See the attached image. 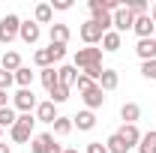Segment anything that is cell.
Here are the masks:
<instances>
[{
	"label": "cell",
	"instance_id": "38",
	"mask_svg": "<svg viewBox=\"0 0 156 153\" xmlns=\"http://www.w3.org/2000/svg\"><path fill=\"white\" fill-rule=\"evenodd\" d=\"M150 18H153V24H156V3L150 6Z\"/></svg>",
	"mask_w": 156,
	"mask_h": 153
},
{
	"label": "cell",
	"instance_id": "5",
	"mask_svg": "<svg viewBox=\"0 0 156 153\" xmlns=\"http://www.w3.org/2000/svg\"><path fill=\"white\" fill-rule=\"evenodd\" d=\"M78 36L84 39V45H99V42H102V36H105V30H102V27H99L96 21H84V24H81V27H78Z\"/></svg>",
	"mask_w": 156,
	"mask_h": 153
},
{
	"label": "cell",
	"instance_id": "36",
	"mask_svg": "<svg viewBox=\"0 0 156 153\" xmlns=\"http://www.w3.org/2000/svg\"><path fill=\"white\" fill-rule=\"evenodd\" d=\"M45 153H63V147H60L57 141H51V144H48V150H45Z\"/></svg>",
	"mask_w": 156,
	"mask_h": 153
},
{
	"label": "cell",
	"instance_id": "32",
	"mask_svg": "<svg viewBox=\"0 0 156 153\" xmlns=\"http://www.w3.org/2000/svg\"><path fill=\"white\" fill-rule=\"evenodd\" d=\"M12 84H15V75L6 72V69H0V90H9Z\"/></svg>",
	"mask_w": 156,
	"mask_h": 153
},
{
	"label": "cell",
	"instance_id": "30",
	"mask_svg": "<svg viewBox=\"0 0 156 153\" xmlns=\"http://www.w3.org/2000/svg\"><path fill=\"white\" fill-rule=\"evenodd\" d=\"M141 75L147 78V81H156V60H147V63H141Z\"/></svg>",
	"mask_w": 156,
	"mask_h": 153
},
{
	"label": "cell",
	"instance_id": "39",
	"mask_svg": "<svg viewBox=\"0 0 156 153\" xmlns=\"http://www.w3.org/2000/svg\"><path fill=\"white\" fill-rule=\"evenodd\" d=\"M63 153H78V150H75V147H63Z\"/></svg>",
	"mask_w": 156,
	"mask_h": 153
},
{
	"label": "cell",
	"instance_id": "26",
	"mask_svg": "<svg viewBox=\"0 0 156 153\" xmlns=\"http://www.w3.org/2000/svg\"><path fill=\"white\" fill-rule=\"evenodd\" d=\"M15 120H18V111H15L12 105L0 108V129H12V126H15Z\"/></svg>",
	"mask_w": 156,
	"mask_h": 153
},
{
	"label": "cell",
	"instance_id": "22",
	"mask_svg": "<svg viewBox=\"0 0 156 153\" xmlns=\"http://www.w3.org/2000/svg\"><path fill=\"white\" fill-rule=\"evenodd\" d=\"M33 63H36L39 69H48V66H54L57 60H54V54H51V45H48V48H39L36 54H33Z\"/></svg>",
	"mask_w": 156,
	"mask_h": 153
},
{
	"label": "cell",
	"instance_id": "24",
	"mask_svg": "<svg viewBox=\"0 0 156 153\" xmlns=\"http://www.w3.org/2000/svg\"><path fill=\"white\" fill-rule=\"evenodd\" d=\"M39 78H42V84H45V90H48V93H51V90L60 84L57 69H54V66H48V69H39Z\"/></svg>",
	"mask_w": 156,
	"mask_h": 153
},
{
	"label": "cell",
	"instance_id": "2",
	"mask_svg": "<svg viewBox=\"0 0 156 153\" xmlns=\"http://www.w3.org/2000/svg\"><path fill=\"white\" fill-rule=\"evenodd\" d=\"M18 30H21V18L15 12H6L0 18V45H9L18 39Z\"/></svg>",
	"mask_w": 156,
	"mask_h": 153
},
{
	"label": "cell",
	"instance_id": "9",
	"mask_svg": "<svg viewBox=\"0 0 156 153\" xmlns=\"http://www.w3.org/2000/svg\"><path fill=\"white\" fill-rule=\"evenodd\" d=\"M132 24H135V15H132L126 6H120L114 12V30L117 33H126V30H132Z\"/></svg>",
	"mask_w": 156,
	"mask_h": 153
},
{
	"label": "cell",
	"instance_id": "20",
	"mask_svg": "<svg viewBox=\"0 0 156 153\" xmlns=\"http://www.w3.org/2000/svg\"><path fill=\"white\" fill-rule=\"evenodd\" d=\"M51 18H54L51 3H36V9H33V21H36V24H51Z\"/></svg>",
	"mask_w": 156,
	"mask_h": 153
},
{
	"label": "cell",
	"instance_id": "18",
	"mask_svg": "<svg viewBox=\"0 0 156 153\" xmlns=\"http://www.w3.org/2000/svg\"><path fill=\"white\" fill-rule=\"evenodd\" d=\"M0 69H6V72L15 75V72L21 69V54H18V51H6V54L0 57Z\"/></svg>",
	"mask_w": 156,
	"mask_h": 153
},
{
	"label": "cell",
	"instance_id": "27",
	"mask_svg": "<svg viewBox=\"0 0 156 153\" xmlns=\"http://www.w3.org/2000/svg\"><path fill=\"white\" fill-rule=\"evenodd\" d=\"M51 126H54V132H51V135H60V138H63V135H69L72 129H75V126H72V117H57Z\"/></svg>",
	"mask_w": 156,
	"mask_h": 153
},
{
	"label": "cell",
	"instance_id": "35",
	"mask_svg": "<svg viewBox=\"0 0 156 153\" xmlns=\"http://www.w3.org/2000/svg\"><path fill=\"white\" fill-rule=\"evenodd\" d=\"M9 105V90H0V108H6Z\"/></svg>",
	"mask_w": 156,
	"mask_h": 153
},
{
	"label": "cell",
	"instance_id": "25",
	"mask_svg": "<svg viewBox=\"0 0 156 153\" xmlns=\"http://www.w3.org/2000/svg\"><path fill=\"white\" fill-rule=\"evenodd\" d=\"M105 147H108V153H129V150H132V147H129V144H126V141H123L117 132H114V135H108Z\"/></svg>",
	"mask_w": 156,
	"mask_h": 153
},
{
	"label": "cell",
	"instance_id": "23",
	"mask_svg": "<svg viewBox=\"0 0 156 153\" xmlns=\"http://www.w3.org/2000/svg\"><path fill=\"white\" fill-rule=\"evenodd\" d=\"M51 141H54L51 132H39V135H33V141H30V150H33V153H45Z\"/></svg>",
	"mask_w": 156,
	"mask_h": 153
},
{
	"label": "cell",
	"instance_id": "12",
	"mask_svg": "<svg viewBox=\"0 0 156 153\" xmlns=\"http://www.w3.org/2000/svg\"><path fill=\"white\" fill-rule=\"evenodd\" d=\"M99 45H102V51H105V54H114V51H120V45H123V36H120L117 30H108V33L102 36Z\"/></svg>",
	"mask_w": 156,
	"mask_h": 153
},
{
	"label": "cell",
	"instance_id": "15",
	"mask_svg": "<svg viewBox=\"0 0 156 153\" xmlns=\"http://www.w3.org/2000/svg\"><path fill=\"white\" fill-rule=\"evenodd\" d=\"M117 135L129 144V147H138V141H141V132H138V126L135 123H123L120 129H117Z\"/></svg>",
	"mask_w": 156,
	"mask_h": 153
},
{
	"label": "cell",
	"instance_id": "33",
	"mask_svg": "<svg viewBox=\"0 0 156 153\" xmlns=\"http://www.w3.org/2000/svg\"><path fill=\"white\" fill-rule=\"evenodd\" d=\"M84 153H108V147H105L102 141H90V144H87V150H84Z\"/></svg>",
	"mask_w": 156,
	"mask_h": 153
},
{
	"label": "cell",
	"instance_id": "41",
	"mask_svg": "<svg viewBox=\"0 0 156 153\" xmlns=\"http://www.w3.org/2000/svg\"><path fill=\"white\" fill-rule=\"evenodd\" d=\"M153 42H156V36H153Z\"/></svg>",
	"mask_w": 156,
	"mask_h": 153
},
{
	"label": "cell",
	"instance_id": "21",
	"mask_svg": "<svg viewBox=\"0 0 156 153\" xmlns=\"http://www.w3.org/2000/svg\"><path fill=\"white\" fill-rule=\"evenodd\" d=\"M138 153H156V129L150 132H141V141H138Z\"/></svg>",
	"mask_w": 156,
	"mask_h": 153
},
{
	"label": "cell",
	"instance_id": "28",
	"mask_svg": "<svg viewBox=\"0 0 156 153\" xmlns=\"http://www.w3.org/2000/svg\"><path fill=\"white\" fill-rule=\"evenodd\" d=\"M33 78H36V72H30L27 66H21L18 72H15V84L24 90V87H30V84H33Z\"/></svg>",
	"mask_w": 156,
	"mask_h": 153
},
{
	"label": "cell",
	"instance_id": "6",
	"mask_svg": "<svg viewBox=\"0 0 156 153\" xmlns=\"http://www.w3.org/2000/svg\"><path fill=\"white\" fill-rule=\"evenodd\" d=\"M39 36H42V30H39L36 21H21V30H18V39L24 45H36Z\"/></svg>",
	"mask_w": 156,
	"mask_h": 153
},
{
	"label": "cell",
	"instance_id": "7",
	"mask_svg": "<svg viewBox=\"0 0 156 153\" xmlns=\"http://www.w3.org/2000/svg\"><path fill=\"white\" fill-rule=\"evenodd\" d=\"M132 30H135L138 39H153L156 36V24L150 15H141V18H135V24H132Z\"/></svg>",
	"mask_w": 156,
	"mask_h": 153
},
{
	"label": "cell",
	"instance_id": "4",
	"mask_svg": "<svg viewBox=\"0 0 156 153\" xmlns=\"http://www.w3.org/2000/svg\"><path fill=\"white\" fill-rule=\"evenodd\" d=\"M36 96H33V87H24V90H18V93L12 96V108L18 111V114H33L36 111Z\"/></svg>",
	"mask_w": 156,
	"mask_h": 153
},
{
	"label": "cell",
	"instance_id": "17",
	"mask_svg": "<svg viewBox=\"0 0 156 153\" xmlns=\"http://www.w3.org/2000/svg\"><path fill=\"white\" fill-rule=\"evenodd\" d=\"M138 117H141V105L138 102H123L120 105V120L123 123H138Z\"/></svg>",
	"mask_w": 156,
	"mask_h": 153
},
{
	"label": "cell",
	"instance_id": "10",
	"mask_svg": "<svg viewBox=\"0 0 156 153\" xmlns=\"http://www.w3.org/2000/svg\"><path fill=\"white\" fill-rule=\"evenodd\" d=\"M81 102L87 105V111H96V108H102V102H105V93H102V87H90L87 93H81Z\"/></svg>",
	"mask_w": 156,
	"mask_h": 153
},
{
	"label": "cell",
	"instance_id": "16",
	"mask_svg": "<svg viewBox=\"0 0 156 153\" xmlns=\"http://www.w3.org/2000/svg\"><path fill=\"white\" fill-rule=\"evenodd\" d=\"M72 36V30L66 27V24H51V30H48V39L54 42V45H66Z\"/></svg>",
	"mask_w": 156,
	"mask_h": 153
},
{
	"label": "cell",
	"instance_id": "40",
	"mask_svg": "<svg viewBox=\"0 0 156 153\" xmlns=\"http://www.w3.org/2000/svg\"><path fill=\"white\" fill-rule=\"evenodd\" d=\"M0 141H3V129H0Z\"/></svg>",
	"mask_w": 156,
	"mask_h": 153
},
{
	"label": "cell",
	"instance_id": "1",
	"mask_svg": "<svg viewBox=\"0 0 156 153\" xmlns=\"http://www.w3.org/2000/svg\"><path fill=\"white\" fill-rule=\"evenodd\" d=\"M33 126H36V117L33 114H18L15 126L9 129V138H12L15 144H30V141H33Z\"/></svg>",
	"mask_w": 156,
	"mask_h": 153
},
{
	"label": "cell",
	"instance_id": "19",
	"mask_svg": "<svg viewBox=\"0 0 156 153\" xmlns=\"http://www.w3.org/2000/svg\"><path fill=\"white\" fill-rule=\"evenodd\" d=\"M117 84H120V75H117V69H102V78H99V87H102V93H108V90H117Z\"/></svg>",
	"mask_w": 156,
	"mask_h": 153
},
{
	"label": "cell",
	"instance_id": "31",
	"mask_svg": "<svg viewBox=\"0 0 156 153\" xmlns=\"http://www.w3.org/2000/svg\"><path fill=\"white\" fill-rule=\"evenodd\" d=\"M75 87H78V93H87L90 87H96V81H90V78H87V75H78Z\"/></svg>",
	"mask_w": 156,
	"mask_h": 153
},
{
	"label": "cell",
	"instance_id": "13",
	"mask_svg": "<svg viewBox=\"0 0 156 153\" xmlns=\"http://www.w3.org/2000/svg\"><path fill=\"white\" fill-rule=\"evenodd\" d=\"M135 54L141 57V63H147V60H156V42H153V39H138Z\"/></svg>",
	"mask_w": 156,
	"mask_h": 153
},
{
	"label": "cell",
	"instance_id": "14",
	"mask_svg": "<svg viewBox=\"0 0 156 153\" xmlns=\"http://www.w3.org/2000/svg\"><path fill=\"white\" fill-rule=\"evenodd\" d=\"M57 78H60V84H63V87H69V90H72V84L78 81V69H75V63L57 66Z\"/></svg>",
	"mask_w": 156,
	"mask_h": 153
},
{
	"label": "cell",
	"instance_id": "34",
	"mask_svg": "<svg viewBox=\"0 0 156 153\" xmlns=\"http://www.w3.org/2000/svg\"><path fill=\"white\" fill-rule=\"evenodd\" d=\"M51 9H60V12H66V9H72V0H51Z\"/></svg>",
	"mask_w": 156,
	"mask_h": 153
},
{
	"label": "cell",
	"instance_id": "3",
	"mask_svg": "<svg viewBox=\"0 0 156 153\" xmlns=\"http://www.w3.org/2000/svg\"><path fill=\"white\" fill-rule=\"evenodd\" d=\"M90 66H102V48L96 45H87V48H78L75 51V69H90Z\"/></svg>",
	"mask_w": 156,
	"mask_h": 153
},
{
	"label": "cell",
	"instance_id": "8",
	"mask_svg": "<svg viewBox=\"0 0 156 153\" xmlns=\"http://www.w3.org/2000/svg\"><path fill=\"white\" fill-rule=\"evenodd\" d=\"M33 117H36V120H42V123H54L60 114H57V105H54L51 99H45V102H39V105H36Z\"/></svg>",
	"mask_w": 156,
	"mask_h": 153
},
{
	"label": "cell",
	"instance_id": "37",
	"mask_svg": "<svg viewBox=\"0 0 156 153\" xmlns=\"http://www.w3.org/2000/svg\"><path fill=\"white\" fill-rule=\"evenodd\" d=\"M0 153H12V150H9V144H6V141H0Z\"/></svg>",
	"mask_w": 156,
	"mask_h": 153
},
{
	"label": "cell",
	"instance_id": "29",
	"mask_svg": "<svg viewBox=\"0 0 156 153\" xmlns=\"http://www.w3.org/2000/svg\"><path fill=\"white\" fill-rule=\"evenodd\" d=\"M51 102H54V105H63V102H66V99H69V87H63V84H57V87H54V90H51Z\"/></svg>",
	"mask_w": 156,
	"mask_h": 153
},
{
	"label": "cell",
	"instance_id": "11",
	"mask_svg": "<svg viewBox=\"0 0 156 153\" xmlns=\"http://www.w3.org/2000/svg\"><path fill=\"white\" fill-rule=\"evenodd\" d=\"M72 126H78V129H81V132H90V129H93V126H96V114H93V111H87V108H84V111H78V114L72 117Z\"/></svg>",
	"mask_w": 156,
	"mask_h": 153
}]
</instances>
